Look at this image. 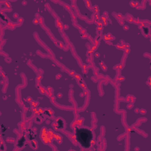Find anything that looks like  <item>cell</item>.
<instances>
[{
    "instance_id": "obj_1",
    "label": "cell",
    "mask_w": 151,
    "mask_h": 151,
    "mask_svg": "<svg viewBox=\"0 0 151 151\" xmlns=\"http://www.w3.org/2000/svg\"><path fill=\"white\" fill-rule=\"evenodd\" d=\"M76 137L77 141L83 147L88 148L90 146L93 134L90 130L85 128H76Z\"/></svg>"
}]
</instances>
